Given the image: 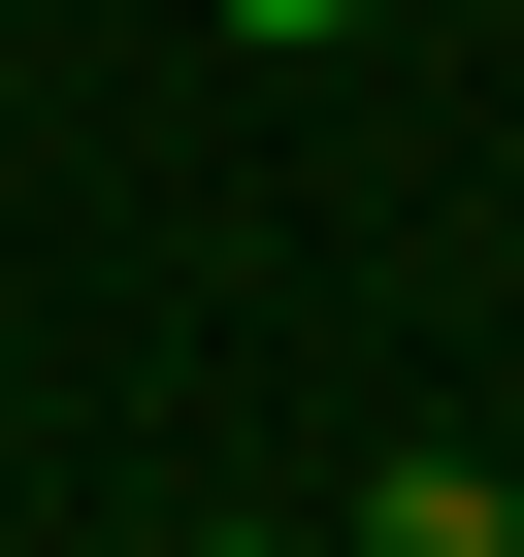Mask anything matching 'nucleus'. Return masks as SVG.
<instances>
[{
    "label": "nucleus",
    "instance_id": "f03ea898",
    "mask_svg": "<svg viewBox=\"0 0 524 557\" xmlns=\"http://www.w3.org/2000/svg\"><path fill=\"white\" fill-rule=\"evenodd\" d=\"M229 34H262V66H328V34H361V0H229Z\"/></svg>",
    "mask_w": 524,
    "mask_h": 557
},
{
    "label": "nucleus",
    "instance_id": "f257e3e1",
    "mask_svg": "<svg viewBox=\"0 0 524 557\" xmlns=\"http://www.w3.org/2000/svg\"><path fill=\"white\" fill-rule=\"evenodd\" d=\"M361 557H524V492L491 459H361Z\"/></svg>",
    "mask_w": 524,
    "mask_h": 557
}]
</instances>
